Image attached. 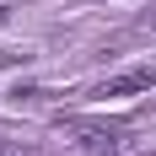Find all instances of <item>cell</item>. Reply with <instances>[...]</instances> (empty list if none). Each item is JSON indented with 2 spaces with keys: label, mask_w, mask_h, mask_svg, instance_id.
Segmentation results:
<instances>
[{
  "label": "cell",
  "mask_w": 156,
  "mask_h": 156,
  "mask_svg": "<svg viewBox=\"0 0 156 156\" xmlns=\"http://www.w3.org/2000/svg\"><path fill=\"white\" fill-rule=\"evenodd\" d=\"M0 156H32V151H11V145H0Z\"/></svg>",
  "instance_id": "obj_3"
},
{
  "label": "cell",
  "mask_w": 156,
  "mask_h": 156,
  "mask_svg": "<svg viewBox=\"0 0 156 156\" xmlns=\"http://www.w3.org/2000/svg\"><path fill=\"white\" fill-rule=\"evenodd\" d=\"M151 70H124V76H113V81H102V92L97 97H129V92H151Z\"/></svg>",
  "instance_id": "obj_1"
},
{
  "label": "cell",
  "mask_w": 156,
  "mask_h": 156,
  "mask_svg": "<svg viewBox=\"0 0 156 156\" xmlns=\"http://www.w3.org/2000/svg\"><path fill=\"white\" fill-rule=\"evenodd\" d=\"M140 27H145V32H156V5L145 11V22H140Z\"/></svg>",
  "instance_id": "obj_2"
}]
</instances>
